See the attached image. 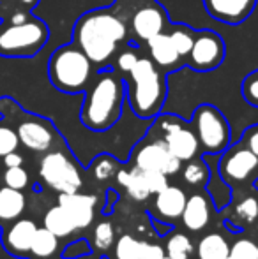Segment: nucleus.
<instances>
[{
    "label": "nucleus",
    "mask_w": 258,
    "mask_h": 259,
    "mask_svg": "<svg viewBox=\"0 0 258 259\" xmlns=\"http://www.w3.org/2000/svg\"><path fill=\"white\" fill-rule=\"evenodd\" d=\"M131 166H136L140 169H154L161 171L166 177L177 175L182 167V162L168 150L166 143L161 138H152L136 145L134 152L131 154Z\"/></svg>",
    "instance_id": "nucleus-12"
},
{
    "label": "nucleus",
    "mask_w": 258,
    "mask_h": 259,
    "mask_svg": "<svg viewBox=\"0 0 258 259\" xmlns=\"http://www.w3.org/2000/svg\"><path fill=\"white\" fill-rule=\"evenodd\" d=\"M239 143L244 145L251 154H255L258 157V123L248 127V129L242 133L241 141H239Z\"/></svg>",
    "instance_id": "nucleus-38"
},
{
    "label": "nucleus",
    "mask_w": 258,
    "mask_h": 259,
    "mask_svg": "<svg viewBox=\"0 0 258 259\" xmlns=\"http://www.w3.org/2000/svg\"><path fill=\"white\" fill-rule=\"evenodd\" d=\"M227 46L217 32L203 28L195 32V41L186 58V67L196 72H209L225 62Z\"/></svg>",
    "instance_id": "nucleus-11"
},
{
    "label": "nucleus",
    "mask_w": 258,
    "mask_h": 259,
    "mask_svg": "<svg viewBox=\"0 0 258 259\" xmlns=\"http://www.w3.org/2000/svg\"><path fill=\"white\" fill-rule=\"evenodd\" d=\"M129 30L124 20L114 9L87 11L72 27V41L99 71L114 64L115 57L129 45Z\"/></svg>",
    "instance_id": "nucleus-1"
},
{
    "label": "nucleus",
    "mask_w": 258,
    "mask_h": 259,
    "mask_svg": "<svg viewBox=\"0 0 258 259\" xmlns=\"http://www.w3.org/2000/svg\"><path fill=\"white\" fill-rule=\"evenodd\" d=\"M115 178L126 189V192H128V196L133 201H145L147 198H151V192H149L147 185H145L143 173H141L140 167H121Z\"/></svg>",
    "instance_id": "nucleus-21"
},
{
    "label": "nucleus",
    "mask_w": 258,
    "mask_h": 259,
    "mask_svg": "<svg viewBox=\"0 0 258 259\" xmlns=\"http://www.w3.org/2000/svg\"><path fill=\"white\" fill-rule=\"evenodd\" d=\"M143 240L134 238L133 235H122L114 245V259H141Z\"/></svg>",
    "instance_id": "nucleus-30"
},
{
    "label": "nucleus",
    "mask_w": 258,
    "mask_h": 259,
    "mask_svg": "<svg viewBox=\"0 0 258 259\" xmlns=\"http://www.w3.org/2000/svg\"><path fill=\"white\" fill-rule=\"evenodd\" d=\"M97 69L75 42L62 45L48 60V78L62 94H82L90 85Z\"/></svg>",
    "instance_id": "nucleus-4"
},
{
    "label": "nucleus",
    "mask_w": 258,
    "mask_h": 259,
    "mask_svg": "<svg viewBox=\"0 0 258 259\" xmlns=\"http://www.w3.org/2000/svg\"><path fill=\"white\" fill-rule=\"evenodd\" d=\"M188 196L177 185H166L163 191L154 194V203H152V211L163 222H175L182 217L184 206H186Z\"/></svg>",
    "instance_id": "nucleus-18"
},
{
    "label": "nucleus",
    "mask_w": 258,
    "mask_h": 259,
    "mask_svg": "<svg viewBox=\"0 0 258 259\" xmlns=\"http://www.w3.org/2000/svg\"><path fill=\"white\" fill-rule=\"evenodd\" d=\"M115 228L110 221H101L94 226L92 231V249L97 252H108L115 245Z\"/></svg>",
    "instance_id": "nucleus-27"
},
{
    "label": "nucleus",
    "mask_w": 258,
    "mask_h": 259,
    "mask_svg": "<svg viewBox=\"0 0 258 259\" xmlns=\"http://www.w3.org/2000/svg\"><path fill=\"white\" fill-rule=\"evenodd\" d=\"M67 211L71 221L75 222L76 231L87 229L94 222L96 217V206H97V196L94 194H83V192H60L59 203Z\"/></svg>",
    "instance_id": "nucleus-16"
},
{
    "label": "nucleus",
    "mask_w": 258,
    "mask_h": 259,
    "mask_svg": "<svg viewBox=\"0 0 258 259\" xmlns=\"http://www.w3.org/2000/svg\"><path fill=\"white\" fill-rule=\"evenodd\" d=\"M45 228L50 229L53 235H57L59 238H67L76 231L75 222L71 221V217L67 215V211L64 210L60 205L52 206L45 215Z\"/></svg>",
    "instance_id": "nucleus-24"
},
{
    "label": "nucleus",
    "mask_w": 258,
    "mask_h": 259,
    "mask_svg": "<svg viewBox=\"0 0 258 259\" xmlns=\"http://www.w3.org/2000/svg\"><path fill=\"white\" fill-rule=\"evenodd\" d=\"M165 254L172 259H191L195 254V245L188 235L175 231L166 240Z\"/></svg>",
    "instance_id": "nucleus-26"
},
{
    "label": "nucleus",
    "mask_w": 258,
    "mask_h": 259,
    "mask_svg": "<svg viewBox=\"0 0 258 259\" xmlns=\"http://www.w3.org/2000/svg\"><path fill=\"white\" fill-rule=\"evenodd\" d=\"M241 96L249 106L258 108V69L244 76L241 83Z\"/></svg>",
    "instance_id": "nucleus-34"
},
{
    "label": "nucleus",
    "mask_w": 258,
    "mask_h": 259,
    "mask_svg": "<svg viewBox=\"0 0 258 259\" xmlns=\"http://www.w3.org/2000/svg\"><path fill=\"white\" fill-rule=\"evenodd\" d=\"M59 250V236L43 226L35 231L27 259H55Z\"/></svg>",
    "instance_id": "nucleus-22"
},
{
    "label": "nucleus",
    "mask_w": 258,
    "mask_h": 259,
    "mask_svg": "<svg viewBox=\"0 0 258 259\" xmlns=\"http://www.w3.org/2000/svg\"><path fill=\"white\" fill-rule=\"evenodd\" d=\"M38 224L30 219H16L2 228L0 242L7 254L20 259H27Z\"/></svg>",
    "instance_id": "nucleus-14"
},
{
    "label": "nucleus",
    "mask_w": 258,
    "mask_h": 259,
    "mask_svg": "<svg viewBox=\"0 0 258 259\" xmlns=\"http://www.w3.org/2000/svg\"><path fill=\"white\" fill-rule=\"evenodd\" d=\"M165 256V249L158 243L143 242L141 245V259H161Z\"/></svg>",
    "instance_id": "nucleus-39"
},
{
    "label": "nucleus",
    "mask_w": 258,
    "mask_h": 259,
    "mask_svg": "<svg viewBox=\"0 0 258 259\" xmlns=\"http://www.w3.org/2000/svg\"><path fill=\"white\" fill-rule=\"evenodd\" d=\"M161 259H172V257H168V256H166V254H165V256H163Z\"/></svg>",
    "instance_id": "nucleus-44"
},
{
    "label": "nucleus",
    "mask_w": 258,
    "mask_h": 259,
    "mask_svg": "<svg viewBox=\"0 0 258 259\" xmlns=\"http://www.w3.org/2000/svg\"><path fill=\"white\" fill-rule=\"evenodd\" d=\"M210 213H212L210 198L205 192H196V194L188 198L180 221H182L184 228H186L188 231L198 233V231H202L203 228L209 226Z\"/></svg>",
    "instance_id": "nucleus-19"
},
{
    "label": "nucleus",
    "mask_w": 258,
    "mask_h": 259,
    "mask_svg": "<svg viewBox=\"0 0 258 259\" xmlns=\"http://www.w3.org/2000/svg\"><path fill=\"white\" fill-rule=\"evenodd\" d=\"M191 127H193L196 140L200 145V154L217 155L223 154L230 147L232 131L227 116L221 109L212 104H200L191 116Z\"/></svg>",
    "instance_id": "nucleus-8"
},
{
    "label": "nucleus",
    "mask_w": 258,
    "mask_h": 259,
    "mask_svg": "<svg viewBox=\"0 0 258 259\" xmlns=\"http://www.w3.org/2000/svg\"><path fill=\"white\" fill-rule=\"evenodd\" d=\"M141 48H145L147 57L151 58L156 67L165 72V74H172V72H177L182 67H186V64H184V60L180 58L179 52H177L175 46H173L168 30L161 32V34L149 39Z\"/></svg>",
    "instance_id": "nucleus-15"
},
{
    "label": "nucleus",
    "mask_w": 258,
    "mask_h": 259,
    "mask_svg": "<svg viewBox=\"0 0 258 259\" xmlns=\"http://www.w3.org/2000/svg\"><path fill=\"white\" fill-rule=\"evenodd\" d=\"M78 259H103V257H99V256H92V254H87V256H82V257H78Z\"/></svg>",
    "instance_id": "nucleus-43"
},
{
    "label": "nucleus",
    "mask_w": 258,
    "mask_h": 259,
    "mask_svg": "<svg viewBox=\"0 0 258 259\" xmlns=\"http://www.w3.org/2000/svg\"><path fill=\"white\" fill-rule=\"evenodd\" d=\"M2 184L6 187L16 189V191H25L30 184L28 171L23 166H13V167H2Z\"/></svg>",
    "instance_id": "nucleus-31"
},
{
    "label": "nucleus",
    "mask_w": 258,
    "mask_h": 259,
    "mask_svg": "<svg viewBox=\"0 0 258 259\" xmlns=\"http://www.w3.org/2000/svg\"><path fill=\"white\" fill-rule=\"evenodd\" d=\"M195 250L198 259H227L230 256V243L221 233H209L200 238Z\"/></svg>",
    "instance_id": "nucleus-23"
},
{
    "label": "nucleus",
    "mask_w": 258,
    "mask_h": 259,
    "mask_svg": "<svg viewBox=\"0 0 258 259\" xmlns=\"http://www.w3.org/2000/svg\"><path fill=\"white\" fill-rule=\"evenodd\" d=\"M28 18H30V14H27V13H16V14H13V16H11L9 23H14V25L23 23V21H27Z\"/></svg>",
    "instance_id": "nucleus-41"
},
{
    "label": "nucleus",
    "mask_w": 258,
    "mask_h": 259,
    "mask_svg": "<svg viewBox=\"0 0 258 259\" xmlns=\"http://www.w3.org/2000/svg\"><path fill=\"white\" fill-rule=\"evenodd\" d=\"M126 99L138 118L151 120L161 113L168 96V74L159 71L154 62L141 52L136 64L126 74Z\"/></svg>",
    "instance_id": "nucleus-3"
},
{
    "label": "nucleus",
    "mask_w": 258,
    "mask_h": 259,
    "mask_svg": "<svg viewBox=\"0 0 258 259\" xmlns=\"http://www.w3.org/2000/svg\"><path fill=\"white\" fill-rule=\"evenodd\" d=\"M0 189H2V187H0Z\"/></svg>",
    "instance_id": "nucleus-47"
},
{
    "label": "nucleus",
    "mask_w": 258,
    "mask_h": 259,
    "mask_svg": "<svg viewBox=\"0 0 258 259\" xmlns=\"http://www.w3.org/2000/svg\"><path fill=\"white\" fill-rule=\"evenodd\" d=\"M258 169V157L248 150L244 145L237 143L228 147L221 154L219 173L228 185H242Z\"/></svg>",
    "instance_id": "nucleus-13"
},
{
    "label": "nucleus",
    "mask_w": 258,
    "mask_h": 259,
    "mask_svg": "<svg viewBox=\"0 0 258 259\" xmlns=\"http://www.w3.org/2000/svg\"><path fill=\"white\" fill-rule=\"evenodd\" d=\"M60 259H64V257H60Z\"/></svg>",
    "instance_id": "nucleus-46"
},
{
    "label": "nucleus",
    "mask_w": 258,
    "mask_h": 259,
    "mask_svg": "<svg viewBox=\"0 0 258 259\" xmlns=\"http://www.w3.org/2000/svg\"><path fill=\"white\" fill-rule=\"evenodd\" d=\"M227 259H234V257H230V256H228V257H227Z\"/></svg>",
    "instance_id": "nucleus-45"
},
{
    "label": "nucleus",
    "mask_w": 258,
    "mask_h": 259,
    "mask_svg": "<svg viewBox=\"0 0 258 259\" xmlns=\"http://www.w3.org/2000/svg\"><path fill=\"white\" fill-rule=\"evenodd\" d=\"M182 178L188 185H193V187H200V185H205L210 178L209 166L203 159H195L188 160V164L182 169Z\"/></svg>",
    "instance_id": "nucleus-28"
},
{
    "label": "nucleus",
    "mask_w": 258,
    "mask_h": 259,
    "mask_svg": "<svg viewBox=\"0 0 258 259\" xmlns=\"http://www.w3.org/2000/svg\"><path fill=\"white\" fill-rule=\"evenodd\" d=\"M234 219L235 222H241V224H253L258 219V201L253 196L244 198L241 203H237L234 208Z\"/></svg>",
    "instance_id": "nucleus-33"
},
{
    "label": "nucleus",
    "mask_w": 258,
    "mask_h": 259,
    "mask_svg": "<svg viewBox=\"0 0 258 259\" xmlns=\"http://www.w3.org/2000/svg\"><path fill=\"white\" fill-rule=\"evenodd\" d=\"M18 147H20V140L14 127L6 118H0V160L7 154L18 150Z\"/></svg>",
    "instance_id": "nucleus-32"
},
{
    "label": "nucleus",
    "mask_w": 258,
    "mask_h": 259,
    "mask_svg": "<svg viewBox=\"0 0 258 259\" xmlns=\"http://www.w3.org/2000/svg\"><path fill=\"white\" fill-rule=\"evenodd\" d=\"M207 14L225 25H241L253 14L256 0H202Z\"/></svg>",
    "instance_id": "nucleus-17"
},
{
    "label": "nucleus",
    "mask_w": 258,
    "mask_h": 259,
    "mask_svg": "<svg viewBox=\"0 0 258 259\" xmlns=\"http://www.w3.org/2000/svg\"><path fill=\"white\" fill-rule=\"evenodd\" d=\"M50 39L48 25L38 18H28L23 23L0 25V55L11 58L34 57L45 48Z\"/></svg>",
    "instance_id": "nucleus-7"
},
{
    "label": "nucleus",
    "mask_w": 258,
    "mask_h": 259,
    "mask_svg": "<svg viewBox=\"0 0 258 259\" xmlns=\"http://www.w3.org/2000/svg\"><path fill=\"white\" fill-rule=\"evenodd\" d=\"M0 164H2V167L23 166V155H21L18 150H14V152H11V154H7L6 157H4V159L0 160Z\"/></svg>",
    "instance_id": "nucleus-40"
},
{
    "label": "nucleus",
    "mask_w": 258,
    "mask_h": 259,
    "mask_svg": "<svg viewBox=\"0 0 258 259\" xmlns=\"http://www.w3.org/2000/svg\"><path fill=\"white\" fill-rule=\"evenodd\" d=\"M90 243L87 242V240L80 238V240H75V242H71L69 245H65V249L62 250V256L64 259H78L82 256H87V254H90Z\"/></svg>",
    "instance_id": "nucleus-37"
},
{
    "label": "nucleus",
    "mask_w": 258,
    "mask_h": 259,
    "mask_svg": "<svg viewBox=\"0 0 258 259\" xmlns=\"http://www.w3.org/2000/svg\"><path fill=\"white\" fill-rule=\"evenodd\" d=\"M195 32H196L195 28L186 23H172L168 28V34H170V37H172L173 46H175V50L179 52L184 64H186L188 53H190L191 46H193Z\"/></svg>",
    "instance_id": "nucleus-25"
},
{
    "label": "nucleus",
    "mask_w": 258,
    "mask_h": 259,
    "mask_svg": "<svg viewBox=\"0 0 258 259\" xmlns=\"http://www.w3.org/2000/svg\"><path fill=\"white\" fill-rule=\"evenodd\" d=\"M0 115L4 118H14V125L9 123L16 131L20 145L34 154H46L50 150L65 147L52 120L23 111L7 97L0 99Z\"/></svg>",
    "instance_id": "nucleus-5"
},
{
    "label": "nucleus",
    "mask_w": 258,
    "mask_h": 259,
    "mask_svg": "<svg viewBox=\"0 0 258 259\" xmlns=\"http://www.w3.org/2000/svg\"><path fill=\"white\" fill-rule=\"evenodd\" d=\"M23 6H27V7H32V6H35L38 4V0H20Z\"/></svg>",
    "instance_id": "nucleus-42"
},
{
    "label": "nucleus",
    "mask_w": 258,
    "mask_h": 259,
    "mask_svg": "<svg viewBox=\"0 0 258 259\" xmlns=\"http://www.w3.org/2000/svg\"><path fill=\"white\" fill-rule=\"evenodd\" d=\"M39 178L55 192H76L83 187V177L76 160L65 147L43 154L39 162Z\"/></svg>",
    "instance_id": "nucleus-9"
},
{
    "label": "nucleus",
    "mask_w": 258,
    "mask_h": 259,
    "mask_svg": "<svg viewBox=\"0 0 258 259\" xmlns=\"http://www.w3.org/2000/svg\"><path fill=\"white\" fill-rule=\"evenodd\" d=\"M119 169H121V162L110 154H101L99 157H96L92 162V167H90L94 178L99 182L115 178L119 173Z\"/></svg>",
    "instance_id": "nucleus-29"
},
{
    "label": "nucleus",
    "mask_w": 258,
    "mask_h": 259,
    "mask_svg": "<svg viewBox=\"0 0 258 259\" xmlns=\"http://www.w3.org/2000/svg\"><path fill=\"white\" fill-rule=\"evenodd\" d=\"M152 133H156V136L165 141L168 150L180 162H188L200 154V145L193 127H191V123L184 122L180 116L159 113L156 116L154 125H152Z\"/></svg>",
    "instance_id": "nucleus-10"
},
{
    "label": "nucleus",
    "mask_w": 258,
    "mask_h": 259,
    "mask_svg": "<svg viewBox=\"0 0 258 259\" xmlns=\"http://www.w3.org/2000/svg\"><path fill=\"white\" fill-rule=\"evenodd\" d=\"M230 257L234 259H258V243L251 238H239L230 245Z\"/></svg>",
    "instance_id": "nucleus-35"
},
{
    "label": "nucleus",
    "mask_w": 258,
    "mask_h": 259,
    "mask_svg": "<svg viewBox=\"0 0 258 259\" xmlns=\"http://www.w3.org/2000/svg\"><path fill=\"white\" fill-rule=\"evenodd\" d=\"M141 173H143V180H145V185H147L149 192H151V196L158 194L159 191H163V189L168 185V177H166L165 173H161V171H154V169H141Z\"/></svg>",
    "instance_id": "nucleus-36"
},
{
    "label": "nucleus",
    "mask_w": 258,
    "mask_h": 259,
    "mask_svg": "<svg viewBox=\"0 0 258 259\" xmlns=\"http://www.w3.org/2000/svg\"><path fill=\"white\" fill-rule=\"evenodd\" d=\"M25 206H27V199L23 191H16L4 185L0 189V228L20 219L25 211Z\"/></svg>",
    "instance_id": "nucleus-20"
},
{
    "label": "nucleus",
    "mask_w": 258,
    "mask_h": 259,
    "mask_svg": "<svg viewBox=\"0 0 258 259\" xmlns=\"http://www.w3.org/2000/svg\"><path fill=\"white\" fill-rule=\"evenodd\" d=\"M112 9L124 20L131 42L143 46L154 35L166 32L170 23L168 13L156 0H117Z\"/></svg>",
    "instance_id": "nucleus-6"
},
{
    "label": "nucleus",
    "mask_w": 258,
    "mask_h": 259,
    "mask_svg": "<svg viewBox=\"0 0 258 259\" xmlns=\"http://www.w3.org/2000/svg\"><path fill=\"white\" fill-rule=\"evenodd\" d=\"M83 94L85 99L80 120L87 129L104 133L121 120L126 103V83L114 65L99 69Z\"/></svg>",
    "instance_id": "nucleus-2"
}]
</instances>
